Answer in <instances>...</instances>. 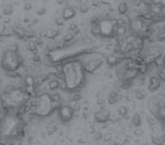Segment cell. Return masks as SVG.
Here are the masks:
<instances>
[{
	"instance_id": "10",
	"label": "cell",
	"mask_w": 165,
	"mask_h": 145,
	"mask_svg": "<svg viewBox=\"0 0 165 145\" xmlns=\"http://www.w3.org/2000/svg\"><path fill=\"white\" fill-rule=\"evenodd\" d=\"M106 62L110 66H115V65H117L120 62V59L115 54H110L106 57Z\"/></svg>"
},
{
	"instance_id": "43",
	"label": "cell",
	"mask_w": 165,
	"mask_h": 145,
	"mask_svg": "<svg viewBox=\"0 0 165 145\" xmlns=\"http://www.w3.org/2000/svg\"><path fill=\"white\" fill-rule=\"evenodd\" d=\"M160 145H165V137H164V139L162 140V142H161V144Z\"/></svg>"
},
{
	"instance_id": "1",
	"label": "cell",
	"mask_w": 165,
	"mask_h": 145,
	"mask_svg": "<svg viewBox=\"0 0 165 145\" xmlns=\"http://www.w3.org/2000/svg\"><path fill=\"white\" fill-rule=\"evenodd\" d=\"M64 80L67 84V88H75L82 83L84 74L83 68L78 63H72L65 65L63 68Z\"/></svg>"
},
{
	"instance_id": "25",
	"label": "cell",
	"mask_w": 165,
	"mask_h": 145,
	"mask_svg": "<svg viewBox=\"0 0 165 145\" xmlns=\"http://www.w3.org/2000/svg\"><path fill=\"white\" fill-rule=\"evenodd\" d=\"M135 99V95L134 91H126L124 94V99L128 103H132Z\"/></svg>"
},
{
	"instance_id": "11",
	"label": "cell",
	"mask_w": 165,
	"mask_h": 145,
	"mask_svg": "<svg viewBox=\"0 0 165 145\" xmlns=\"http://www.w3.org/2000/svg\"><path fill=\"white\" fill-rule=\"evenodd\" d=\"M58 126L56 125V124L54 123H49L48 125L46 126V129H45V132H46V134L48 136H51L53 135V134H55L56 132L58 131Z\"/></svg>"
},
{
	"instance_id": "6",
	"label": "cell",
	"mask_w": 165,
	"mask_h": 145,
	"mask_svg": "<svg viewBox=\"0 0 165 145\" xmlns=\"http://www.w3.org/2000/svg\"><path fill=\"white\" fill-rule=\"evenodd\" d=\"M132 30H135L137 34H141V33H145L147 30V25L144 20L141 19H136L132 22Z\"/></svg>"
},
{
	"instance_id": "19",
	"label": "cell",
	"mask_w": 165,
	"mask_h": 145,
	"mask_svg": "<svg viewBox=\"0 0 165 145\" xmlns=\"http://www.w3.org/2000/svg\"><path fill=\"white\" fill-rule=\"evenodd\" d=\"M59 32L57 30H54V29H48L46 30V38L48 39H54L58 36Z\"/></svg>"
},
{
	"instance_id": "39",
	"label": "cell",
	"mask_w": 165,
	"mask_h": 145,
	"mask_svg": "<svg viewBox=\"0 0 165 145\" xmlns=\"http://www.w3.org/2000/svg\"><path fill=\"white\" fill-rule=\"evenodd\" d=\"M30 145H44V144L42 143L40 140H38V141H34V142H33V143H31Z\"/></svg>"
},
{
	"instance_id": "32",
	"label": "cell",
	"mask_w": 165,
	"mask_h": 145,
	"mask_svg": "<svg viewBox=\"0 0 165 145\" xmlns=\"http://www.w3.org/2000/svg\"><path fill=\"white\" fill-rule=\"evenodd\" d=\"M109 129H110V125H109V123H107V122L101 123V125H100V130L106 131V130H109Z\"/></svg>"
},
{
	"instance_id": "31",
	"label": "cell",
	"mask_w": 165,
	"mask_h": 145,
	"mask_svg": "<svg viewBox=\"0 0 165 145\" xmlns=\"http://www.w3.org/2000/svg\"><path fill=\"white\" fill-rule=\"evenodd\" d=\"M150 4H155V5H159L161 7H165V0H152Z\"/></svg>"
},
{
	"instance_id": "12",
	"label": "cell",
	"mask_w": 165,
	"mask_h": 145,
	"mask_svg": "<svg viewBox=\"0 0 165 145\" xmlns=\"http://www.w3.org/2000/svg\"><path fill=\"white\" fill-rule=\"evenodd\" d=\"M116 114L119 116L120 119H125V117L128 116V108L125 107L124 105L119 106L116 110Z\"/></svg>"
},
{
	"instance_id": "24",
	"label": "cell",
	"mask_w": 165,
	"mask_h": 145,
	"mask_svg": "<svg viewBox=\"0 0 165 145\" xmlns=\"http://www.w3.org/2000/svg\"><path fill=\"white\" fill-rule=\"evenodd\" d=\"M147 123L149 124V126H152L154 125V124H157V123H159L158 122V120L155 116H153V115H148L147 116Z\"/></svg>"
},
{
	"instance_id": "29",
	"label": "cell",
	"mask_w": 165,
	"mask_h": 145,
	"mask_svg": "<svg viewBox=\"0 0 165 145\" xmlns=\"http://www.w3.org/2000/svg\"><path fill=\"white\" fill-rule=\"evenodd\" d=\"M92 34H94L95 37H101L100 27H99V26H98V23H97V25H95V26L92 27Z\"/></svg>"
},
{
	"instance_id": "44",
	"label": "cell",
	"mask_w": 165,
	"mask_h": 145,
	"mask_svg": "<svg viewBox=\"0 0 165 145\" xmlns=\"http://www.w3.org/2000/svg\"><path fill=\"white\" fill-rule=\"evenodd\" d=\"M163 68L165 69V56H164V58H163Z\"/></svg>"
},
{
	"instance_id": "38",
	"label": "cell",
	"mask_w": 165,
	"mask_h": 145,
	"mask_svg": "<svg viewBox=\"0 0 165 145\" xmlns=\"http://www.w3.org/2000/svg\"><path fill=\"white\" fill-rule=\"evenodd\" d=\"M11 11H12V10H11V7H7V8H4V13H5V14H10V13H11Z\"/></svg>"
},
{
	"instance_id": "34",
	"label": "cell",
	"mask_w": 165,
	"mask_h": 145,
	"mask_svg": "<svg viewBox=\"0 0 165 145\" xmlns=\"http://www.w3.org/2000/svg\"><path fill=\"white\" fill-rule=\"evenodd\" d=\"M63 20H64V19H63L62 16H61V17H59V18H56V19H55V23H56L57 26H62L63 22H64Z\"/></svg>"
},
{
	"instance_id": "5",
	"label": "cell",
	"mask_w": 165,
	"mask_h": 145,
	"mask_svg": "<svg viewBox=\"0 0 165 145\" xmlns=\"http://www.w3.org/2000/svg\"><path fill=\"white\" fill-rule=\"evenodd\" d=\"M110 115H111V113L109 110H107L106 108H103V109H99L98 111L95 112L94 117H95L96 122L104 123V122H108V121H109Z\"/></svg>"
},
{
	"instance_id": "7",
	"label": "cell",
	"mask_w": 165,
	"mask_h": 145,
	"mask_svg": "<svg viewBox=\"0 0 165 145\" xmlns=\"http://www.w3.org/2000/svg\"><path fill=\"white\" fill-rule=\"evenodd\" d=\"M161 86V78L156 75H153L149 79V89L150 91H155Z\"/></svg>"
},
{
	"instance_id": "28",
	"label": "cell",
	"mask_w": 165,
	"mask_h": 145,
	"mask_svg": "<svg viewBox=\"0 0 165 145\" xmlns=\"http://www.w3.org/2000/svg\"><path fill=\"white\" fill-rule=\"evenodd\" d=\"M103 138V134L101 132V130H98L96 133L93 134V140L96 141V142H99L100 140H102Z\"/></svg>"
},
{
	"instance_id": "14",
	"label": "cell",
	"mask_w": 165,
	"mask_h": 145,
	"mask_svg": "<svg viewBox=\"0 0 165 145\" xmlns=\"http://www.w3.org/2000/svg\"><path fill=\"white\" fill-rule=\"evenodd\" d=\"M118 91H111L109 95H108V99H107V102L109 105H114V103H116L118 102Z\"/></svg>"
},
{
	"instance_id": "23",
	"label": "cell",
	"mask_w": 165,
	"mask_h": 145,
	"mask_svg": "<svg viewBox=\"0 0 165 145\" xmlns=\"http://www.w3.org/2000/svg\"><path fill=\"white\" fill-rule=\"evenodd\" d=\"M156 118L158 121H165V107L159 108V110H158V115Z\"/></svg>"
},
{
	"instance_id": "15",
	"label": "cell",
	"mask_w": 165,
	"mask_h": 145,
	"mask_svg": "<svg viewBox=\"0 0 165 145\" xmlns=\"http://www.w3.org/2000/svg\"><path fill=\"white\" fill-rule=\"evenodd\" d=\"M126 34V27L122 25H119L116 26V30H115V34L118 38H124Z\"/></svg>"
},
{
	"instance_id": "9",
	"label": "cell",
	"mask_w": 165,
	"mask_h": 145,
	"mask_svg": "<svg viewBox=\"0 0 165 145\" xmlns=\"http://www.w3.org/2000/svg\"><path fill=\"white\" fill-rule=\"evenodd\" d=\"M76 15V10L72 6H66L62 11V18L64 20L72 19V17H75Z\"/></svg>"
},
{
	"instance_id": "26",
	"label": "cell",
	"mask_w": 165,
	"mask_h": 145,
	"mask_svg": "<svg viewBox=\"0 0 165 145\" xmlns=\"http://www.w3.org/2000/svg\"><path fill=\"white\" fill-rule=\"evenodd\" d=\"M132 135H134L135 137H142L144 135V130L142 128H140V127H136V128L134 129V131H132Z\"/></svg>"
},
{
	"instance_id": "4",
	"label": "cell",
	"mask_w": 165,
	"mask_h": 145,
	"mask_svg": "<svg viewBox=\"0 0 165 145\" xmlns=\"http://www.w3.org/2000/svg\"><path fill=\"white\" fill-rule=\"evenodd\" d=\"M73 115H75V110L69 105H62L58 109V117L63 123L69 122L73 118Z\"/></svg>"
},
{
	"instance_id": "37",
	"label": "cell",
	"mask_w": 165,
	"mask_h": 145,
	"mask_svg": "<svg viewBox=\"0 0 165 145\" xmlns=\"http://www.w3.org/2000/svg\"><path fill=\"white\" fill-rule=\"evenodd\" d=\"M76 29H78V26L76 23H72V25L69 26V30H76Z\"/></svg>"
},
{
	"instance_id": "18",
	"label": "cell",
	"mask_w": 165,
	"mask_h": 145,
	"mask_svg": "<svg viewBox=\"0 0 165 145\" xmlns=\"http://www.w3.org/2000/svg\"><path fill=\"white\" fill-rule=\"evenodd\" d=\"M134 95H135V99H137L138 101H142V99L146 98L145 91H143L141 88H136L134 91Z\"/></svg>"
},
{
	"instance_id": "21",
	"label": "cell",
	"mask_w": 165,
	"mask_h": 145,
	"mask_svg": "<svg viewBox=\"0 0 165 145\" xmlns=\"http://www.w3.org/2000/svg\"><path fill=\"white\" fill-rule=\"evenodd\" d=\"M128 4H126V2L122 1L118 4V11L120 14H125L126 12H128Z\"/></svg>"
},
{
	"instance_id": "16",
	"label": "cell",
	"mask_w": 165,
	"mask_h": 145,
	"mask_svg": "<svg viewBox=\"0 0 165 145\" xmlns=\"http://www.w3.org/2000/svg\"><path fill=\"white\" fill-rule=\"evenodd\" d=\"M114 135H115V134H113V132H106V133H104L103 134V138H102L103 142L104 143H107V144L113 142Z\"/></svg>"
},
{
	"instance_id": "20",
	"label": "cell",
	"mask_w": 165,
	"mask_h": 145,
	"mask_svg": "<svg viewBox=\"0 0 165 145\" xmlns=\"http://www.w3.org/2000/svg\"><path fill=\"white\" fill-rule=\"evenodd\" d=\"M24 82L26 86H35V84H36V80H35V78L33 76H31V75H27V76L24 77Z\"/></svg>"
},
{
	"instance_id": "42",
	"label": "cell",
	"mask_w": 165,
	"mask_h": 145,
	"mask_svg": "<svg viewBox=\"0 0 165 145\" xmlns=\"http://www.w3.org/2000/svg\"><path fill=\"white\" fill-rule=\"evenodd\" d=\"M24 8H26V9H31V4H27L26 6H24Z\"/></svg>"
},
{
	"instance_id": "40",
	"label": "cell",
	"mask_w": 165,
	"mask_h": 145,
	"mask_svg": "<svg viewBox=\"0 0 165 145\" xmlns=\"http://www.w3.org/2000/svg\"><path fill=\"white\" fill-rule=\"evenodd\" d=\"M33 61L34 62H39L40 61V57L39 56H34L33 57Z\"/></svg>"
},
{
	"instance_id": "3",
	"label": "cell",
	"mask_w": 165,
	"mask_h": 145,
	"mask_svg": "<svg viewBox=\"0 0 165 145\" xmlns=\"http://www.w3.org/2000/svg\"><path fill=\"white\" fill-rule=\"evenodd\" d=\"M98 26L100 27L101 37L104 38H111L113 37L115 34V30H116V25L113 20L111 19H102L98 22Z\"/></svg>"
},
{
	"instance_id": "35",
	"label": "cell",
	"mask_w": 165,
	"mask_h": 145,
	"mask_svg": "<svg viewBox=\"0 0 165 145\" xmlns=\"http://www.w3.org/2000/svg\"><path fill=\"white\" fill-rule=\"evenodd\" d=\"M72 39H73V34H66V36L64 37L65 42H69V41H72Z\"/></svg>"
},
{
	"instance_id": "22",
	"label": "cell",
	"mask_w": 165,
	"mask_h": 145,
	"mask_svg": "<svg viewBox=\"0 0 165 145\" xmlns=\"http://www.w3.org/2000/svg\"><path fill=\"white\" fill-rule=\"evenodd\" d=\"M83 99V95L79 94V92H75L69 96V102H73V103H79L80 99Z\"/></svg>"
},
{
	"instance_id": "8",
	"label": "cell",
	"mask_w": 165,
	"mask_h": 145,
	"mask_svg": "<svg viewBox=\"0 0 165 145\" xmlns=\"http://www.w3.org/2000/svg\"><path fill=\"white\" fill-rule=\"evenodd\" d=\"M128 142V135H126V134L115 133L112 144L113 145H125Z\"/></svg>"
},
{
	"instance_id": "41",
	"label": "cell",
	"mask_w": 165,
	"mask_h": 145,
	"mask_svg": "<svg viewBox=\"0 0 165 145\" xmlns=\"http://www.w3.org/2000/svg\"><path fill=\"white\" fill-rule=\"evenodd\" d=\"M43 12H45V9H41V10H39V11H38V13H39V14H43Z\"/></svg>"
},
{
	"instance_id": "33",
	"label": "cell",
	"mask_w": 165,
	"mask_h": 145,
	"mask_svg": "<svg viewBox=\"0 0 165 145\" xmlns=\"http://www.w3.org/2000/svg\"><path fill=\"white\" fill-rule=\"evenodd\" d=\"M11 145H23V139L22 138H15V139H13Z\"/></svg>"
},
{
	"instance_id": "30",
	"label": "cell",
	"mask_w": 165,
	"mask_h": 145,
	"mask_svg": "<svg viewBox=\"0 0 165 145\" xmlns=\"http://www.w3.org/2000/svg\"><path fill=\"white\" fill-rule=\"evenodd\" d=\"M121 119L119 118V116L117 115L116 113H113V114H111L110 115V119H109V121L111 123H117L118 121H120Z\"/></svg>"
},
{
	"instance_id": "17",
	"label": "cell",
	"mask_w": 165,
	"mask_h": 145,
	"mask_svg": "<svg viewBox=\"0 0 165 145\" xmlns=\"http://www.w3.org/2000/svg\"><path fill=\"white\" fill-rule=\"evenodd\" d=\"M48 88L50 89V91H57V89L59 88V81L58 79H51V80H49L48 82Z\"/></svg>"
},
{
	"instance_id": "2",
	"label": "cell",
	"mask_w": 165,
	"mask_h": 145,
	"mask_svg": "<svg viewBox=\"0 0 165 145\" xmlns=\"http://www.w3.org/2000/svg\"><path fill=\"white\" fill-rule=\"evenodd\" d=\"M20 65V56L15 51H7L3 56L2 67L9 72H15Z\"/></svg>"
},
{
	"instance_id": "36",
	"label": "cell",
	"mask_w": 165,
	"mask_h": 145,
	"mask_svg": "<svg viewBox=\"0 0 165 145\" xmlns=\"http://www.w3.org/2000/svg\"><path fill=\"white\" fill-rule=\"evenodd\" d=\"M132 143L136 144V145L141 144V139H140V138H138V137H135L134 140H132Z\"/></svg>"
},
{
	"instance_id": "13",
	"label": "cell",
	"mask_w": 165,
	"mask_h": 145,
	"mask_svg": "<svg viewBox=\"0 0 165 145\" xmlns=\"http://www.w3.org/2000/svg\"><path fill=\"white\" fill-rule=\"evenodd\" d=\"M131 123L134 125L135 127H140L142 124V118L141 116H140L139 113H134L132 115V118H131Z\"/></svg>"
},
{
	"instance_id": "27",
	"label": "cell",
	"mask_w": 165,
	"mask_h": 145,
	"mask_svg": "<svg viewBox=\"0 0 165 145\" xmlns=\"http://www.w3.org/2000/svg\"><path fill=\"white\" fill-rule=\"evenodd\" d=\"M50 98L52 99V102L53 103H61V101H62V96L59 95V94H53L50 95Z\"/></svg>"
}]
</instances>
